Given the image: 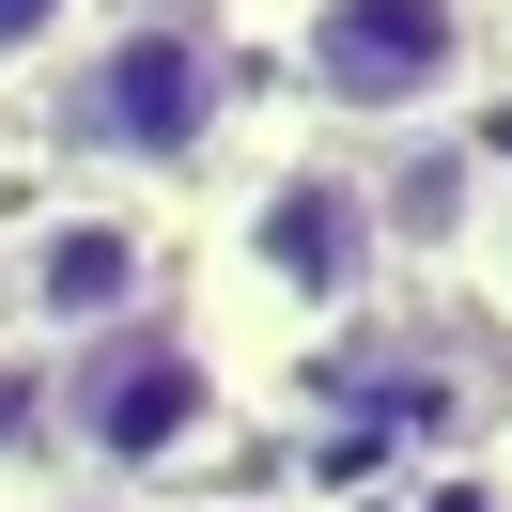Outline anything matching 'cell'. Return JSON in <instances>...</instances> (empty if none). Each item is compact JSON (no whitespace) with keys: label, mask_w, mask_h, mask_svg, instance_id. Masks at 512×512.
<instances>
[{"label":"cell","mask_w":512,"mask_h":512,"mask_svg":"<svg viewBox=\"0 0 512 512\" xmlns=\"http://www.w3.org/2000/svg\"><path fill=\"white\" fill-rule=\"evenodd\" d=\"M481 78L512 94V0H481Z\"/></svg>","instance_id":"obj_9"},{"label":"cell","mask_w":512,"mask_h":512,"mask_svg":"<svg viewBox=\"0 0 512 512\" xmlns=\"http://www.w3.org/2000/svg\"><path fill=\"white\" fill-rule=\"evenodd\" d=\"M373 280H388V187L357 156L280 140V156L233 171V202H218V295L249 326H357Z\"/></svg>","instance_id":"obj_3"},{"label":"cell","mask_w":512,"mask_h":512,"mask_svg":"<svg viewBox=\"0 0 512 512\" xmlns=\"http://www.w3.org/2000/svg\"><path fill=\"white\" fill-rule=\"evenodd\" d=\"M280 94L342 140H419L481 78V0H280Z\"/></svg>","instance_id":"obj_4"},{"label":"cell","mask_w":512,"mask_h":512,"mask_svg":"<svg viewBox=\"0 0 512 512\" xmlns=\"http://www.w3.org/2000/svg\"><path fill=\"white\" fill-rule=\"evenodd\" d=\"M32 512H171V497H94V481H78V497H32Z\"/></svg>","instance_id":"obj_10"},{"label":"cell","mask_w":512,"mask_h":512,"mask_svg":"<svg viewBox=\"0 0 512 512\" xmlns=\"http://www.w3.org/2000/svg\"><path fill=\"white\" fill-rule=\"evenodd\" d=\"M0 497H63V419H47V342H0Z\"/></svg>","instance_id":"obj_6"},{"label":"cell","mask_w":512,"mask_h":512,"mask_svg":"<svg viewBox=\"0 0 512 512\" xmlns=\"http://www.w3.org/2000/svg\"><path fill=\"white\" fill-rule=\"evenodd\" d=\"M78 32H94V0H0V78H32V63H63Z\"/></svg>","instance_id":"obj_8"},{"label":"cell","mask_w":512,"mask_h":512,"mask_svg":"<svg viewBox=\"0 0 512 512\" xmlns=\"http://www.w3.org/2000/svg\"><path fill=\"white\" fill-rule=\"evenodd\" d=\"M47 156L63 187H202L233 156V47L202 16H94V32L47 63Z\"/></svg>","instance_id":"obj_1"},{"label":"cell","mask_w":512,"mask_h":512,"mask_svg":"<svg viewBox=\"0 0 512 512\" xmlns=\"http://www.w3.org/2000/svg\"><path fill=\"white\" fill-rule=\"evenodd\" d=\"M466 280H481V311L512 326V171H481V202H466Z\"/></svg>","instance_id":"obj_7"},{"label":"cell","mask_w":512,"mask_h":512,"mask_svg":"<svg viewBox=\"0 0 512 512\" xmlns=\"http://www.w3.org/2000/svg\"><path fill=\"white\" fill-rule=\"evenodd\" d=\"M0 233H16V342H47V357L156 311V280H171V233L125 187H32V202H0Z\"/></svg>","instance_id":"obj_5"},{"label":"cell","mask_w":512,"mask_h":512,"mask_svg":"<svg viewBox=\"0 0 512 512\" xmlns=\"http://www.w3.org/2000/svg\"><path fill=\"white\" fill-rule=\"evenodd\" d=\"M47 419H63V466H94V497H156V481H187L233 435V357H218L202 311L156 295V311L47 357Z\"/></svg>","instance_id":"obj_2"},{"label":"cell","mask_w":512,"mask_h":512,"mask_svg":"<svg viewBox=\"0 0 512 512\" xmlns=\"http://www.w3.org/2000/svg\"><path fill=\"white\" fill-rule=\"evenodd\" d=\"M0 512H16V497H0Z\"/></svg>","instance_id":"obj_12"},{"label":"cell","mask_w":512,"mask_h":512,"mask_svg":"<svg viewBox=\"0 0 512 512\" xmlns=\"http://www.w3.org/2000/svg\"><path fill=\"white\" fill-rule=\"evenodd\" d=\"M0 342H16V233H0Z\"/></svg>","instance_id":"obj_11"}]
</instances>
